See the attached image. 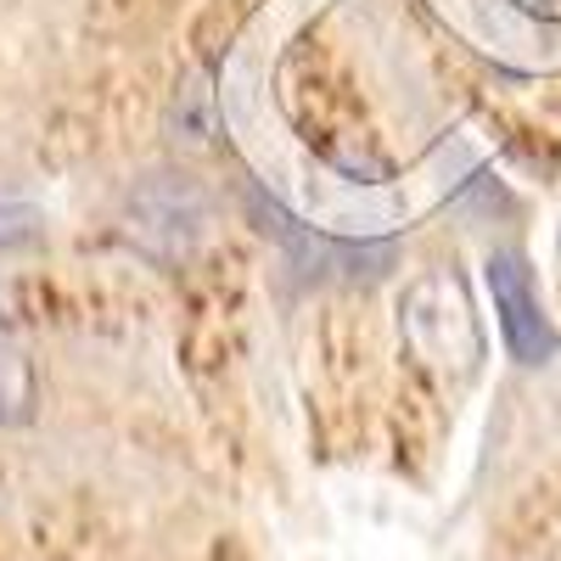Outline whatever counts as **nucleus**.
Listing matches in <instances>:
<instances>
[{"label": "nucleus", "mask_w": 561, "mask_h": 561, "mask_svg": "<svg viewBox=\"0 0 561 561\" xmlns=\"http://www.w3.org/2000/svg\"><path fill=\"white\" fill-rule=\"evenodd\" d=\"M124 225H129L135 248H147L152 259L174 264V259H185L203 242L208 192L192 174H147L129 192V203H124Z\"/></svg>", "instance_id": "f257e3e1"}, {"label": "nucleus", "mask_w": 561, "mask_h": 561, "mask_svg": "<svg viewBox=\"0 0 561 561\" xmlns=\"http://www.w3.org/2000/svg\"><path fill=\"white\" fill-rule=\"evenodd\" d=\"M489 275V298H494V314H500V337L511 348L517 365H545L556 354V325L539 304V287H534V270L523 253H489L483 264Z\"/></svg>", "instance_id": "f03ea898"}, {"label": "nucleus", "mask_w": 561, "mask_h": 561, "mask_svg": "<svg viewBox=\"0 0 561 561\" xmlns=\"http://www.w3.org/2000/svg\"><path fill=\"white\" fill-rule=\"evenodd\" d=\"M169 135L185 140V147H208L214 140V90L203 73H192L174 90V107H169Z\"/></svg>", "instance_id": "7ed1b4c3"}, {"label": "nucleus", "mask_w": 561, "mask_h": 561, "mask_svg": "<svg viewBox=\"0 0 561 561\" xmlns=\"http://www.w3.org/2000/svg\"><path fill=\"white\" fill-rule=\"evenodd\" d=\"M34 415V365L18 343L0 337V427H23Z\"/></svg>", "instance_id": "20e7f679"}, {"label": "nucleus", "mask_w": 561, "mask_h": 561, "mask_svg": "<svg viewBox=\"0 0 561 561\" xmlns=\"http://www.w3.org/2000/svg\"><path fill=\"white\" fill-rule=\"evenodd\" d=\"M45 237V214L34 203H0V253L34 248Z\"/></svg>", "instance_id": "39448f33"}]
</instances>
